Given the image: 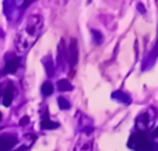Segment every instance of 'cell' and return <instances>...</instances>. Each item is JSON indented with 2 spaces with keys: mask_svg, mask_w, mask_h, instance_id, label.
Here are the masks:
<instances>
[{
  "mask_svg": "<svg viewBox=\"0 0 158 151\" xmlns=\"http://www.w3.org/2000/svg\"><path fill=\"white\" fill-rule=\"evenodd\" d=\"M0 120H2V113H0Z\"/></svg>",
  "mask_w": 158,
  "mask_h": 151,
  "instance_id": "5bb4252c",
  "label": "cell"
},
{
  "mask_svg": "<svg viewBox=\"0 0 158 151\" xmlns=\"http://www.w3.org/2000/svg\"><path fill=\"white\" fill-rule=\"evenodd\" d=\"M53 92V87H52L51 83H45L42 86V94L44 95H51Z\"/></svg>",
  "mask_w": 158,
  "mask_h": 151,
  "instance_id": "9c48e42d",
  "label": "cell"
},
{
  "mask_svg": "<svg viewBox=\"0 0 158 151\" xmlns=\"http://www.w3.org/2000/svg\"><path fill=\"white\" fill-rule=\"evenodd\" d=\"M69 57H70V65L74 67L77 65L78 60V48H77V41L76 39H72L69 46Z\"/></svg>",
  "mask_w": 158,
  "mask_h": 151,
  "instance_id": "3957f363",
  "label": "cell"
},
{
  "mask_svg": "<svg viewBox=\"0 0 158 151\" xmlns=\"http://www.w3.org/2000/svg\"><path fill=\"white\" fill-rule=\"evenodd\" d=\"M57 105H59L60 109H63V111H66V109H69V108H70L69 101L66 99L64 97H59V98H57Z\"/></svg>",
  "mask_w": 158,
  "mask_h": 151,
  "instance_id": "ba28073f",
  "label": "cell"
},
{
  "mask_svg": "<svg viewBox=\"0 0 158 151\" xmlns=\"http://www.w3.org/2000/svg\"><path fill=\"white\" fill-rule=\"evenodd\" d=\"M20 62H21L20 57H13V59H9V60H7V63H6V66H4L3 73L4 74L15 73V71H17V69H18V66H20Z\"/></svg>",
  "mask_w": 158,
  "mask_h": 151,
  "instance_id": "277c9868",
  "label": "cell"
},
{
  "mask_svg": "<svg viewBox=\"0 0 158 151\" xmlns=\"http://www.w3.org/2000/svg\"><path fill=\"white\" fill-rule=\"evenodd\" d=\"M93 34H94V36H95V42H97V44H101V42H102V36H99V34L97 32V31H93Z\"/></svg>",
  "mask_w": 158,
  "mask_h": 151,
  "instance_id": "30bf717a",
  "label": "cell"
},
{
  "mask_svg": "<svg viewBox=\"0 0 158 151\" xmlns=\"http://www.w3.org/2000/svg\"><path fill=\"white\" fill-rule=\"evenodd\" d=\"M57 90H60V91H70V90H73L72 83L69 80H59L57 81Z\"/></svg>",
  "mask_w": 158,
  "mask_h": 151,
  "instance_id": "8992f818",
  "label": "cell"
},
{
  "mask_svg": "<svg viewBox=\"0 0 158 151\" xmlns=\"http://www.w3.org/2000/svg\"><path fill=\"white\" fill-rule=\"evenodd\" d=\"M57 126H59L57 123L48 120V119H44V120L41 122V128H42V129H56Z\"/></svg>",
  "mask_w": 158,
  "mask_h": 151,
  "instance_id": "52a82bcc",
  "label": "cell"
},
{
  "mask_svg": "<svg viewBox=\"0 0 158 151\" xmlns=\"http://www.w3.org/2000/svg\"><path fill=\"white\" fill-rule=\"evenodd\" d=\"M15 144H17V137L13 134L0 136V151H10Z\"/></svg>",
  "mask_w": 158,
  "mask_h": 151,
  "instance_id": "7a4b0ae2",
  "label": "cell"
},
{
  "mask_svg": "<svg viewBox=\"0 0 158 151\" xmlns=\"http://www.w3.org/2000/svg\"><path fill=\"white\" fill-rule=\"evenodd\" d=\"M13 97H14V86H13V83H9L7 84L6 92H4V95H3V105L4 107H10V105H11Z\"/></svg>",
  "mask_w": 158,
  "mask_h": 151,
  "instance_id": "5b68a950",
  "label": "cell"
},
{
  "mask_svg": "<svg viewBox=\"0 0 158 151\" xmlns=\"http://www.w3.org/2000/svg\"><path fill=\"white\" fill-rule=\"evenodd\" d=\"M28 122H30V118H28V116H24V118H21L20 124L21 126H25V124H28Z\"/></svg>",
  "mask_w": 158,
  "mask_h": 151,
  "instance_id": "8fae6325",
  "label": "cell"
},
{
  "mask_svg": "<svg viewBox=\"0 0 158 151\" xmlns=\"http://www.w3.org/2000/svg\"><path fill=\"white\" fill-rule=\"evenodd\" d=\"M154 55L155 56L158 55V39H157V45H155V48H154Z\"/></svg>",
  "mask_w": 158,
  "mask_h": 151,
  "instance_id": "7c38bea8",
  "label": "cell"
},
{
  "mask_svg": "<svg viewBox=\"0 0 158 151\" xmlns=\"http://www.w3.org/2000/svg\"><path fill=\"white\" fill-rule=\"evenodd\" d=\"M152 136H154V137H158V128L154 130V133H152Z\"/></svg>",
  "mask_w": 158,
  "mask_h": 151,
  "instance_id": "4fadbf2b",
  "label": "cell"
},
{
  "mask_svg": "<svg viewBox=\"0 0 158 151\" xmlns=\"http://www.w3.org/2000/svg\"><path fill=\"white\" fill-rule=\"evenodd\" d=\"M129 147L136 151H151L152 143L144 132H136L129 139Z\"/></svg>",
  "mask_w": 158,
  "mask_h": 151,
  "instance_id": "6da1fadb",
  "label": "cell"
}]
</instances>
